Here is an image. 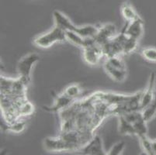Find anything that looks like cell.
Returning a JSON list of instances; mask_svg holds the SVG:
<instances>
[{
    "label": "cell",
    "mask_w": 156,
    "mask_h": 155,
    "mask_svg": "<svg viewBox=\"0 0 156 155\" xmlns=\"http://www.w3.org/2000/svg\"><path fill=\"white\" fill-rule=\"evenodd\" d=\"M58 115L60 132L77 130L95 133L105 119L111 116V113L98 91L86 98L76 99Z\"/></svg>",
    "instance_id": "cell-1"
},
{
    "label": "cell",
    "mask_w": 156,
    "mask_h": 155,
    "mask_svg": "<svg viewBox=\"0 0 156 155\" xmlns=\"http://www.w3.org/2000/svg\"><path fill=\"white\" fill-rule=\"evenodd\" d=\"M53 19L55 26H58L65 31L76 33L83 37H95L99 30V27L94 25L76 26L67 16L58 10L53 12Z\"/></svg>",
    "instance_id": "cell-2"
},
{
    "label": "cell",
    "mask_w": 156,
    "mask_h": 155,
    "mask_svg": "<svg viewBox=\"0 0 156 155\" xmlns=\"http://www.w3.org/2000/svg\"><path fill=\"white\" fill-rule=\"evenodd\" d=\"M106 73L117 82H124L127 76V68L123 56H115L106 58L103 64Z\"/></svg>",
    "instance_id": "cell-3"
},
{
    "label": "cell",
    "mask_w": 156,
    "mask_h": 155,
    "mask_svg": "<svg viewBox=\"0 0 156 155\" xmlns=\"http://www.w3.org/2000/svg\"><path fill=\"white\" fill-rule=\"evenodd\" d=\"M67 41L65 31L61 27L55 26L50 31L39 35L34 39L33 43L36 47L42 49H48L57 43H63Z\"/></svg>",
    "instance_id": "cell-4"
},
{
    "label": "cell",
    "mask_w": 156,
    "mask_h": 155,
    "mask_svg": "<svg viewBox=\"0 0 156 155\" xmlns=\"http://www.w3.org/2000/svg\"><path fill=\"white\" fill-rule=\"evenodd\" d=\"M0 94H9L16 96H27L28 81L19 76L17 79H12L1 75L0 79Z\"/></svg>",
    "instance_id": "cell-5"
},
{
    "label": "cell",
    "mask_w": 156,
    "mask_h": 155,
    "mask_svg": "<svg viewBox=\"0 0 156 155\" xmlns=\"http://www.w3.org/2000/svg\"><path fill=\"white\" fill-rule=\"evenodd\" d=\"M83 57L85 62L88 65L94 66L100 63L104 56L103 47L96 42L93 38V41L83 48Z\"/></svg>",
    "instance_id": "cell-6"
},
{
    "label": "cell",
    "mask_w": 156,
    "mask_h": 155,
    "mask_svg": "<svg viewBox=\"0 0 156 155\" xmlns=\"http://www.w3.org/2000/svg\"><path fill=\"white\" fill-rule=\"evenodd\" d=\"M40 56L36 53H30L23 57L16 67L18 75L29 82L31 80V73L34 65L39 62Z\"/></svg>",
    "instance_id": "cell-7"
},
{
    "label": "cell",
    "mask_w": 156,
    "mask_h": 155,
    "mask_svg": "<svg viewBox=\"0 0 156 155\" xmlns=\"http://www.w3.org/2000/svg\"><path fill=\"white\" fill-rule=\"evenodd\" d=\"M105 58H108L115 56H124L122 48L121 33L117 34L104 44L102 45Z\"/></svg>",
    "instance_id": "cell-8"
},
{
    "label": "cell",
    "mask_w": 156,
    "mask_h": 155,
    "mask_svg": "<svg viewBox=\"0 0 156 155\" xmlns=\"http://www.w3.org/2000/svg\"><path fill=\"white\" fill-rule=\"evenodd\" d=\"M124 33L137 41H140L144 35V23L141 18L130 23H126L124 27L122 29Z\"/></svg>",
    "instance_id": "cell-9"
},
{
    "label": "cell",
    "mask_w": 156,
    "mask_h": 155,
    "mask_svg": "<svg viewBox=\"0 0 156 155\" xmlns=\"http://www.w3.org/2000/svg\"><path fill=\"white\" fill-rule=\"evenodd\" d=\"M83 154L87 155H105L107 154L104 150L103 140L101 136L98 134H95L89 143L81 149L80 151Z\"/></svg>",
    "instance_id": "cell-10"
},
{
    "label": "cell",
    "mask_w": 156,
    "mask_h": 155,
    "mask_svg": "<svg viewBox=\"0 0 156 155\" xmlns=\"http://www.w3.org/2000/svg\"><path fill=\"white\" fill-rule=\"evenodd\" d=\"M44 146L45 150L49 152H71L68 143L59 135L58 136H49L45 138Z\"/></svg>",
    "instance_id": "cell-11"
},
{
    "label": "cell",
    "mask_w": 156,
    "mask_h": 155,
    "mask_svg": "<svg viewBox=\"0 0 156 155\" xmlns=\"http://www.w3.org/2000/svg\"><path fill=\"white\" fill-rule=\"evenodd\" d=\"M117 34L116 26L113 23H106L99 27L94 40L98 44L103 45L105 43L114 37Z\"/></svg>",
    "instance_id": "cell-12"
},
{
    "label": "cell",
    "mask_w": 156,
    "mask_h": 155,
    "mask_svg": "<svg viewBox=\"0 0 156 155\" xmlns=\"http://www.w3.org/2000/svg\"><path fill=\"white\" fill-rule=\"evenodd\" d=\"M155 83H156V76L154 72L150 75L149 81L147 83V87L143 90L142 96L141 99V110L144 109L154 98L155 94Z\"/></svg>",
    "instance_id": "cell-13"
},
{
    "label": "cell",
    "mask_w": 156,
    "mask_h": 155,
    "mask_svg": "<svg viewBox=\"0 0 156 155\" xmlns=\"http://www.w3.org/2000/svg\"><path fill=\"white\" fill-rule=\"evenodd\" d=\"M74 99H71L69 96H65V94L62 92L60 95L57 96L56 99H55L54 104L50 107H46L44 109L47 111L50 112V113H58L62 110L65 109V108H67L68 106H70L72 102H74Z\"/></svg>",
    "instance_id": "cell-14"
},
{
    "label": "cell",
    "mask_w": 156,
    "mask_h": 155,
    "mask_svg": "<svg viewBox=\"0 0 156 155\" xmlns=\"http://www.w3.org/2000/svg\"><path fill=\"white\" fill-rule=\"evenodd\" d=\"M120 12L126 22L130 23L141 18L135 8L129 1H125L120 5Z\"/></svg>",
    "instance_id": "cell-15"
},
{
    "label": "cell",
    "mask_w": 156,
    "mask_h": 155,
    "mask_svg": "<svg viewBox=\"0 0 156 155\" xmlns=\"http://www.w3.org/2000/svg\"><path fill=\"white\" fill-rule=\"evenodd\" d=\"M122 37V48H123V53L124 56L129 55L132 54L134 51L137 50L138 47V41L135 39H133L131 37H129L127 36L123 30L120 32Z\"/></svg>",
    "instance_id": "cell-16"
},
{
    "label": "cell",
    "mask_w": 156,
    "mask_h": 155,
    "mask_svg": "<svg viewBox=\"0 0 156 155\" xmlns=\"http://www.w3.org/2000/svg\"><path fill=\"white\" fill-rule=\"evenodd\" d=\"M66 37H67V41L70 42L71 44H74L75 46H77L83 49V48L88 45L89 43L91 42L94 37H83L82 36L76 33L71 32V31H65Z\"/></svg>",
    "instance_id": "cell-17"
},
{
    "label": "cell",
    "mask_w": 156,
    "mask_h": 155,
    "mask_svg": "<svg viewBox=\"0 0 156 155\" xmlns=\"http://www.w3.org/2000/svg\"><path fill=\"white\" fill-rule=\"evenodd\" d=\"M119 124L118 131L121 135L124 136H135L134 126L124 116H118Z\"/></svg>",
    "instance_id": "cell-18"
},
{
    "label": "cell",
    "mask_w": 156,
    "mask_h": 155,
    "mask_svg": "<svg viewBox=\"0 0 156 155\" xmlns=\"http://www.w3.org/2000/svg\"><path fill=\"white\" fill-rule=\"evenodd\" d=\"M143 118L147 123L152 120L156 116V92L154 94V98L152 100L145 106L143 109H141Z\"/></svg>",
    "instance_id": "cell-19"
},
{
    "label": "cell",
    "mask_w": 156,
    "mask_h": 155,
    "mask_svg": "<svg viewBox=\"0 0 156 155\" xmlns=\"http://www.w3.org/2000/svg\"><path fill=\"white\" fill-rule=\"evenodd\" d=\"M147 122L144 120V118L138 119L137 121L133 123V126H134V132H135V136L137 137H140L141 136H145L147 135V132H148V129H147Z\"/></svg>",
    "instance_id": "cell-20"
},
{
    "label": "cell",
    "mask_w": 156,
    "mask_h": 155,
    "mask_svg": "<svg viewBox=\"0 0 156 155\" xmlns=\"http://www.w3.org/2000/svg\"><path fill=\"white\" fill-rule=\"evenodd\" d=\"M26 121L23 119H20L19 120L10 123V124H5L4 128H5V130H8V131L19 133L23 131L24 129L26 128Z\"/></svg>",
    "instance_id": "cell-21"
},
{
    "label": "cell",
    "mask_w": 156,
    "mask_h": 155,
    "mask_svg": "<svg viewBox=\"0 0 156 155\" xmlns=\"http://www.w3.org/2000/svg\"><path fill=\"white\" fill-rule=\"evenodd\" d=\"M82 89L77 84H72V85H69L65 90L63 91V93L65 96H69L71 99L76 100L78 99L79 96L82 94Z\"/></svg>",
    "instance_id": "cell-22"
},
{
    "label": "cell",
    "mask_w": 156,
    "mask_h": 155,
    "mask_svg": "<svg viewBox=\"0 0 156 155\" xmlns=\"http://www.w3.org/2000/svg\"><path fill=\"white\" fill-rule=\"evenodd\" d=\"M139 138V142L141 144V147L144 153L147 155H154L152 151V147H151V140L148 138L147 135L145 136H141Z\"/></svg>",
    "instance_id": "cell-23"
},
{
    "label": "cell",
    "mask_w": 156,
    "mask_h": 155,
    "mask_svg": "<svg viewBox=\"0 0 156 155\" xmlns=\"http://www.w3.org/2000/svg\"><path fill=\"white\" fill-rule=\"evenodd\" d=\"M141 55L142 58L147 62L156 63V48H145L141 50Z\"/></svg>",
    "instance_id": "cell-24"
},
{
    "label": "cell",
    "mask_w": 156,
    "mask_h": 155,
    "mask_svg": "<svg viewBox=\"0 0 156 155\" xmlns=\"http://www.w3.org/2000/svg\"><path fill=\"white\" fill-rule=\"evenodd\" d=\"M126 147V143L124 141H119L113 144L107 154L109 155H120L123 153Z\"/></svg>",
    "instance_id": "cell-25"
},
{
    "label": "cell",
    "mask_w": 156,
    "mask_h": 155,
    "mask_svg": "<svg viewBox=\"0 0 156 155\" xmlns=\"http://www.w3.org/2000/svg\"><path fill=\"white\" fill-rule=\"evenodd\" d=\"M151 147H152L153 154L156 155V139L151 140Z\"/></svg>",
    "instance_id": "cell-26"
}]
</instances>
